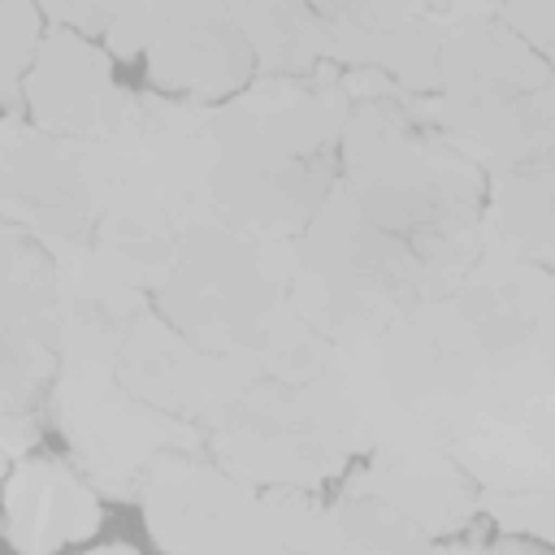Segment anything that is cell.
<instances>
[{"label": "cell", "mask_w": 555, "mask_h": 555, "mask_svg": "<svg viewBox=\"0 0 555 555\" xmlns=\"http://www.w3.org/2000/svg\"><path fill=\"white\" fill-rule=\"evenodd\" d=\"M0 325H4V416H35L43 390L61 377V273L56 256L26 230L4 225V278H0Z\"/></svg>", "instance_id": "52a82bcc"}, {"label": "cell", "mask_w": 555, "mask_h": 555, "mask_svg": "<svg viewBox=\"0 0 555 555\" xmlns=\"http://www.w3.org/2000/svg\"><path fill=\"white\" fill-rule=\"evenodd\" d=\"M43 9L26 0H4L0 4V78H4V104L9 117H22V82L39 56V43L48 35Z\"/></svg>", "instance_id": "9a60e30c"}, {"label": "cell", "mask_w": 555, "mask_h": 555, "mask_svg": "<svg viewBox=\"0 0 555 555\" xmlns=\"http://www.w3.org/2000/svg\"><path fill=\"white\" fill-rule=\"evenodd\" d=\"M533 351H538V360L555 373V299H551V308L538 317V325H533Z\"/></svg>", "instance_id": "ac0fdd59"}, {"label": "cell", "mask_w": 555, "mask_h": 555, "mask_svg": "<svg viewBox=\"0 0 555 555\" xmlns=\"http://www.w3.org/2000/svg\"><path fill=\"white\" fill-rule=\"evenodd\" d=\"M481 507L507 529L555 546V481L538 490H477Z\"/></svg>", "instance_id": "2e32d148"}, {"label": "cell", "mask_w": 555, "mask_h": 555, "mask_svg": "<svg viewBox=\"0 0 555 555\" xmlns=\"http://www.w3.org/2000/svg\"><path fill=\"white\" fill-rule=\"evenodd\" d=\"M442 134L477 165L520 173L555 160V69L499 17L468 9L442 52Z\"/></svg>", "instance_id": "6da1fadb"}, {"label": "cell", "mask_w": 555, "mask_h": 555, "mask_svg": "<svg viewBox=\"0 0 555 555\" xmlns=\"http://www.w3.org/2000/svg\"><path fill=\"white\" fill-rule=\"evenodd\" d=\"M230 9L251 43L260 74L308 78L317 74L321 56H330L321 9H308V4H230Z\"/></svg>", "instance_id": "4fadbf2b"}, {"label": "cell", "mask_w": 555, "mask_h": 555, "mask_svg": "<svg viewBox=\"0 0 555 555\" xmlns=\"http://www.w3.org/2000/svg\"><path fill=\"white\" fill-rule=\"evenodd\" d=\"M160 317L208 356L260 351L286 291L269 278L260 238L204 221L178 238V264L156 291Z\"/></svg>", "instance_id": "7a4b0ae2"}, {"label": "cell", "mask_w": 555, "mask_h": 555, "mask_svg": "<svg viewBox=\"0 0 555 555\" xmlns=\"http://www.w3.org/2000/svg\"><path fill=\"white\" fill-rule=\"evenodd\" d=\"M160 35V4H113L108 30H104V52L108 56H147V48Z\"/></svg>", "instance_id": "e0dca14e"}, {"label": "cell", "mask_w": 555, "mask_h": 555, "mask_svg": "<svg viewBox=\"0 0 555 555\" xmlns=\"http://www.w3.org/2000/svg\"><path fill=\"white\" fill-rule=\"evenodd\" d=\"M100 490L69 464L26 455L4 477V533L17 555H56L100 529Z\"/></svg>", "instance_id": "8fae6325"}, {"label": "cell", "mask_w": 555, "mask_h": 555, "mask_svg": "<svg viewBox=\"0 0 555 555\" xmlns=\"http://www.w3.org/2000/svg\"><path fill=\"white\" fill-rule=\"evenodd\" d=\"M147 78L182 104L243 95L256 82V56L230 4H160V35L147 48Z\"/></svg>", "instance_id": "30bf717a"}, {"label": "cell", "mask_w": 555, "mask_h": 555, "mask_svg": "<svg viewBox=\"0 0 555 555\" xmlns=\"http://www.w3.org/2000/svg\"><path fill=\"white\" fill-rule=\"evenodd\" d=\"M217 464L251 486L312 490L347 468V455L325 442L304 386L264 377L208 434Z\"/></svg>", "instance_id": "5b68a950"}, {"label": "cell", "mask_w": 555, "mask_h": 555, "mask_svg": "<svg viewBox=\"0 0 555 555\" xmlns=\"http://www.w3.org/2000/svg\"><path fill=\"white\" fill-rule=\"evenodd\" d=\"M347 486L386 499L429 538L460 533L481 507L477 481L438 447H377Z\"/></svg>", "instance_id": "7c38bea8"}, {"label": "cell", "mask_w": 555, "mask_h": 555, "mask_svg": "<svg viewBox=\"0 0 555 555\" xmlns=\"http://www.w3.org/2000/svg\"><path fill=\"white\" fill-rule=\"evenodd\" d=\"M126 104L130 95L117 91L104 43L65 26H48L22 82L26 121L65 143H100L121 126Z\"/></svg>", "instance_id": "9c48e42d"}, {"label": "cell", "mask_w": 555, "mask_h": 555, "mask_svg": "<svg viewBox=\"0 0 555 555\" xmlns=\"http://www.w3.org/2000/svg\"><path fill=\"white\" fill-rule=\"evenodd\" d=\"M117 377L130 395L178 421L217 425L247 390L264 382V364L256 351L208 356L191 338H182L165 317L143 312L121 343Z\"/></svg>", "instance_id": "8992f818"}, {"label": "cell", "mask_w": 555, "mask_h": 555, "mask_svg": "<svg viewBox=\"0 0 555 555\" xmlns=\"http://www.w3.org/2000/svg\"><path fill=\"white\" fill-rule=\"evenodd\" d=\"M82 555H139V546H130V542H104V546H91Z\"/></svg>", "instance_id": "ffe728a7"}, {"label": "cell", "mask_w": 555, "mask_h": 555, "mask_svg": "<svg viewBox=\"0 0 555 555\" xmlns=\"http://www.w3.org/2000/svg\"><path fill=\"white\" fill-rule=\"evenodd\" d=\"M139 503L165 555H260L264 494L221 464L165 455L143 477Z\"/></svg>", "instance_id": "277c9868"}, {"label": "cell", "mask_w": 555, "mask_h": 555, "mask_svg": "<svg viewBox=\"0 0 555 555\" xmlns=\"http://www.w3.org/2000/svg\"><path fill=\"white\" fill-rule=\"evenodd\" d=\"M4 225L35 234L48 251L95 238V195L87 186L82 147L4 117Z\"/></svg>", "instance_id": "ba28073f"}, {"label": "cell", "mask_w": 555, "mask_h": 555, "mask_svg": "<svg viewBox=\"0 0 555 555\" xmlns=\"http://www.w3.org/2000/svg\"><path fill=\"white\" fill-rule=\"evenodd\" d=\"M546 65H551V69H555V48H551V52H546Z\"/></svg>", "instance_id": "44dd1931"}, {"label": "cell", "mask_w": 555, "mask_h": 555, "mask_svg": "<svg viewBox=\"0 0 555 555\" xmlns=\"http://www.w3.org/2000/svg\"><path fill=\"white\" fill-rule=\"evenodd\" d=\"M52 416L69 442L78 473L108 499H139L143 477L165 455H191L208 438L130 395L117 369H61L52 386Z\"/></svg>", "instance_id": "3957f363"}, {"label": "cell", "mask_w": 555, "mask_h": 555, "mask_svg": "<svg viewBox=\"0 0 555 555\" xmlns=\"http://www.w3.org/2000/svg\"><path fill=\"white\" fill-rule=\"evenodd\" d=\"M442 555H533V551H525V546H455Z\"/></svg>", "instance_id": "d6986e66"}, {"label": "cell", "mask_w": 555, "mask_h": 555, "mask_svg": "<svg viewBox=\"0 0 555 555\" xmlns=\"http://www.w3.org/2000/svg\"><path fill=\"white\" fill-rule=\"evenodd\" d=\"M260 555H351V538L308 490H269Z\"/></svg>", "instance_id": "5bb4252c"}]
</instances>
